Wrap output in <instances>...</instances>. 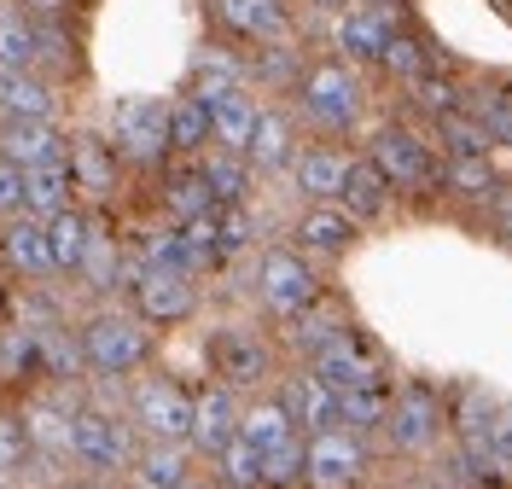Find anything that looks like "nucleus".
Wrapping results in <instances>:
<instances>
[{"label":"nucleus","instance_id":"f257e3e1","mask_svg":"<svg viewBox=\"0 0 512 489\" xmlns=\"http://www.w3.org/2000/svg\"><path fill=\"white\" fill-rule=\"evenodd\" d=\"M76 356L99 379H128L152 361V326L128 309H94L76 332Z\"/></svg>","mask_w":512,"mask_h":489},{"label":"nucleus","instance_id":"f03ea898","mask_svg":"<svg viewBox=\"0 0 512 489\" xmlns=\"http://www.w3.org/2000/svg\"><path fill=\"white\" fill-rule=\"evenodd\" d=\"M134 431L128 420H117L111 408H70V431H64V460H76L94 484L105 478H117L128 472V460H134Z\"/></svg>","mask_w":512,"mask_h":489},{"label":"nucleus","instance_id":"7ed1b4c3","mask_svg":"<svg viewBox=\"0 0 512 489\" xmlns=\"http://www.w3.org/2000/svg\"><path fill=\"white\" fill-rule=\"evenodd\" d=\"M297 111L326 134H350L361 123V111H367V88H361V76L350 65L326 59V65H309L297 76Z\"/></svg>","mask_w":512,"mask_h":489},{"label":"nucleus","instance_id":"20e7f679","mask_svg":"<svg viewBox=\"0 0 512 489\" xmlns=\"http://www.w3.org/2000/svg\"><path fill=\"white\" fill-rule=\"evenodd\" d=\"M192 425V391H181L169 373H152L128 391V431L140 443H187Z\"/></svg>","mask_w":512,"mask_h":489},{"label":"nucleus","instance_id":"39448f33","mask_svg":"<svg viewBox=\"0 0 512 489\" xmlns=\"http://www.w3.org/2000/svg\"><path fill=\"white\" fill-rule=\"evenodd\" d=\"M256 297L280 315V321H297V315H309L320 303V274L315 262L303 257V251H268V257L256 262Z\"/></svg>","mask_w":512,"mask_h":489},{"label":"nucleus","instance_id":"423d86ee","mask_svg":"<svg viewBox=\"0 0 512 489\" xmlns=\"http://www.w3.org/2000/svg\"><path fill=\"white\" fill-rule=\"evenodd\" d=\"M111 158H128V163L169 158V99H117V111H111Z\"/></svg>","mask_w":512,"mask_h":489},{"label":"nucleus","instance_id":"0eeeda50","mask_svg":"<svg viewBox=\"0 0 512 489\" xmlns=\"http://www.w3.org/2000/svg\"><path fill=\"white\" fill-rule=\"evenodd\" d=\"M367 466H373V449H367V437H355V431H320V437H303V484L315 489H355L367 478Z\"/></svg>","mask_w":512,"mask_h":489},{"label":"nucleus","instance_id":"6e6552de","mask_svg":"<svg viewBox=\"0 0 512 489\" xmlns=\"http://www.w3.org/2000/svg\"><path fill=\"white\" fill-rule=\"evenodd\" d=\"M210 367H216V385L227 391H256V385H268L274 379V350L256 338L251 326H222V332H210Z\"/></svg>","mask_w":512,"mask_h":489},{"label":"nucleus","instance_id":"1a4fd4ad","mask_svg":"<svg viewBox=\"0 0 512 489\" xmlns=\"http://www.w3.org/2000/svg\"><path fill=\"white\" fill-rule=\"evenodd\" d=\"M379 437L390 443V455H425V449L443 437V402H437L431 391H419V385L396 391L390 408H384Z\"/></svg>","mask_w":512,"mask_h":489},{"label":"nucleus","instance_id":"9d476101","mask_svg":"<svg viewBox=\"0 0 512 489\" xmlns=\"http://www.w3.org/2000/svg\"><path fill=\"white\" fill-rule=\"evenodd\" d=\"M367 163L384 175V187H431V181H437L431 146H425L414 129H402V123H384V129L367 140Z\"/></svg>","mask_w":512,"mask_h":489},{"label":"nucleus","instance_id":"9b49d317","mask_svg":"<svg viewBox=\"0 0 512 489\" xmlns=\"http://www.w3.org/2000/svg\"><path fill=\"white\" fill-rule=\"evenodd\" d=\"M134 315L146 326H181L198 315V286L192 274H175V268H134Z\"/></svg>","mask_w":512,"mask_h":489},{"label":"nucleus","instance_id":"f8f14e48","mask_svg":"<svg viewBox=\"0 0 512 489\" xmlns=\"http://www.w3.org/2000/svg\"><path fill=\"white\" fill-rule=\"evenodd\" d=\"M192 105L204 111V123H210V140L233 152V158H245V146H251V129H256V94L251 88H204V94H192Z\"/></svg>","mask_w":512,"mask_h":489},{"label":"nucleus","instance_id":"ddd939ff","mask_svg":"<svg viewBox=\"0 0 512 489\" xmlns=\"http://www.w3.org/2000/svg\"><path fill=\"white\" fill-rule=\"evenodd\" d=\"M233 437H239V396L227 385H204L192 396V425H187L192 460H216Z\"/></svg>","mask_w":512,"mask_h":489},{"label":"nucleus","instance_id":"4468645a","mask_svg":"<svg viewBox=\"0 0 512 489\" xmlns=\"http://www.w3.org/2000/svg\"><path fill=\"white\" fill-rule=\"evenodd\" d=\"M309 373H315L320 385L332 396H350V391H373V385H390L384 379V367H379V356L361 344V338H344V344H332V350H320L315 361H309Z\"/></svg>","mask_w":512,"mask_h":489},{"label":"nucleus","instance_id":"2eb2a0df","mask_svg":"<svg viewBox=\"0 0 512 489\" xmlns=\"http://www.w3.org/2000/svg\"><path fill=\"white\" fill-rule=\"evenodd\" d=\"M274 396H280V408L291 414V425H297V437H320V431H338V396L320 385L309 367H297V373H286L280 385H274Z\"/></svg>","mask_w":512,"mask_h":489},{"label":"nucleus","instance_id":"dca6fc26","mask_svg":"<svg viewBox=\"0 0 512 489\" xmlns=\"http://www.w3.org/2000/svg\"><path fill=\"white\" fill-rule=\"evenodd\" d=\"M396 30H402L396 12H373V6H344V12L332 18V41H338V53H350V70L379 65Z\"/></svg>","mask_w":512,"mask_h":489},{"label":"nucleus","instance_id":"f3484780","mask_svg":"<svg viewBox=\"0 0 512 489\" xmlns=\"http://www.w3.org/2000/svg\"><path fill=\"white\" fill-rule=\"evenodd\" d=\"M291 239H297L303 257H344L355 239H361V222H350L338 204H309V210L297 216Z\"/></svg>","mask_w":512,"mask_h":489},{"label":"nucleus","instance_id":"a211bd4d","mask_svg":"<svg viewBox=\"0 0 512 489\" xmlns=\"http://www.w3.org/2000/svg\"><path fill=\"white\" fill-rule=\"evenodd\" d=\"M239 443L256 449V460L274 455V449H286V443H297V425H291V414L280 408L274 391H256L251 402H239Z\"/></svg>","mask_w":512,"mask_h":489},{"label":"nucleus","instance_id":"6ab92c4d","mask_svg":"<svg viewBox=\"0 0 512 489\" xmlns=\"http://www.w3.org/2000/svg\"><path fill=\"white\" fill-rule=\"evenodd\" d=\"M344 169H350V152H338V146H297V158H291V187L309 198V204H338Z\"/></svg>","mask_w":512,"mask_h":489},{"label":"nucleus","instance_id":"aec40b11","mask_svg":"<svg viewBox=\"0 0 512 489\" xmlns=\"http://www.w3.org/2000/svg\"><path fill=\"white\" fill-rule=\"evenodd\" d=\"M64 140L53 123H0V163L12 169H47V163H64Z\"/></svg>","mask_w":512,"mask_h":489},{"label":"nucleus","instance_id":"412c9836","mask_svg":"<svg viewBox=\"0 0 512 489\" xmlns=\"http://www.w3.org/2000/svg\"><path fill=\"white\" fill-rule=\"evenodd\" d=\"M134 489H192V449L187 443H140L128 460Z\"/></svg>","mask_w":512,"mask_h":489},{"label":"nucleus","instance_id":"4be33fe9","mask_svg":"<svg viewBox=\"0 0 512 489\" xmlns=\"http://www.w3.org/2000/svg\"><path fill=\"white\" fill-rule=\"evenodd\" d=\"M59 94L35 70H6L0 76V123H53Z\"/></svg>","mask_w":512,"mask_h":489},{"label":"nucleus","instance_id":"5701e85b","mask_svg":"<svg viewBox=\"0 0 512 489\" xmlns=\"http://www.w3.org/2000/svg\"><path fill=\"white\" fill-rule=\"evenodd\" d=\"M94 251V222L70 204L59 216H47V257H53V274H82V262Z\"/></svg>","mask_w":512,"mask_h":489},{"label":"nucleus","instance_id":"b1692460","mask_svg":"<svg viewBox=\"0 0 512 489\" xmlns=\"http://www.w3.org/2000/svg\"><path fill=\"white\" fill-rule=\"evenodd\" d=\"M0 257L12 262L18 274H30V280L53 274V257H47V222H35V216L18 210V216L0 228Z\"/></svg>","mask_w":512,"mask_h":489},{"label":"nucleus","instance_id":"393cba45","mask_svg":"<svg viewBox=\"0 0 512 489\" xmlns=\"http://www.w3.org/2000/svg\"><path fill=\"white\" fill-rule=\"evenodd\" d=\"M338 210H344L350 222H379L384 210H390V187H384V175L367 158H350L344 187H338Z\"/></svg>","mask_w":512,"mask_h":489},{"label":"nucleus","instance_id":"a878e982","mask_svg":"<svg viewBox=\"0 0 512 489\" xmlns=\"http://www.w3.org/2000/svg\"><path fill=\"white\" fill-rule=\"evenodd\" d=\"M297 158V123H291L286 111H256V129H251V146H245V163L256 169H291Z\"/></svg>","mask_w":512,"mask_h":489},{"label":"nucleus","instance_id":"bb28decb","mask_svg":"<svg viewBox=\"0 0 512 489\" xmlns=\"http://www.w3.org/2000/svg\"><path fill=\"white\" fill-rule=\"evenodd\" d=\"M198 181H204V193L216 198V204H245L251 198V163L245 158H233V152H198Z\"/></svg>","mask_w":512,"mask_h":489},{"label":"nucleus","instance_id":"cd10ccee","mask_svg":"<svg viewBox=\"0 0 512 489\" xmlns=\"http://www.w3.org/2000/svg\"><path fill=\"white\" fill-rule=\"evenodd\" d=\"M70 198H76L70 163H47V169H30V175H24V216H35V222L70 210Z\"/></svg>","mask_w":512,"mask_h":489},{"label":"nucleus","instance_id":"c85d7f7f","mask_svg":"<svg viewBox=\"0 0 512 489\" xmlns=\"http://www.w3.org/2000/svg\"><path fill=\"white\" fill-rule=\"evenodd\" d=\"M350 332H355V326L344 321L338 309H326V303H315L309 315H297V321H291V350H297L303 361H315L320 350H332V344H344Z\"/></svg>","mask_w":512,"mask_h":489},{"label":"nucleus","instance_id":"c756f323","mask_svg":"<svg viewBox=\"0 0 512 489\" xmlns=\"http://www.w3.org/2000/svg\"><path fill=\"white\" fill-rule=\"evenodd\" d=\"M216 12H222L227 30L251 35V41H274L286 30V6L280 0H216Z\"/></svg>","mask_w":512,"mask_h":489},{"label":"nucleus","instance_id":"7c9ffc66","mask_svg":"<svg viewBox=\"0 0 512 489\" xmlns=\"http://www.w3.org/2000/svg\"><path fill=\"white\" fill-rule=\"evenodd\" d=\"M0 70H35V18L18 0H0Z\"/></svg>","mask_w":512,"mask_h":489},{"label":"nucleus","instance_id":"2f4dec72","mask_svg":"<svg viewBox=\"0 0 512 489\" xmlns=\"http://www.w3.org/2000/svg\"><path fill=\"white\" fill-rule=\"evenodd\" d=\"M437 181H443L448 193H460V198H489L495 193V169H489V158H443Z\"/></svg>","mask_w":512,"mask_h":489},{"label":"nucleus","instance_id":"473e14b6","mask_svg":"<svg viewBox=\"0 0 512 489\" xmlns=\"http://www.w3.org/2000/svg\"><path fill=\"white\" fill-rule=\"evenodd\" d=\"M169 152H210V123H204V111L192 105V99H175L169 105Z\"/></svg>","mask_w":512,"mask_h":489},{"label":"nucleus","instance_id":"72a5a7b5","mask_svg":"<svg viewBox=\"0 0 512 489\" xmlns=\"http://www.w3.org/2000/svg\"><path fill=\"white\" fill-rule=\"evenodd\" d=\"M163 198H169V210H175L181 222H198V216H210V210H216V198L204 193L198 169H175V175L163 181Z\"/></svg>","mask_w":512,"mask_h":489},{"label":"nucleus","instance_id":"f704fd0d","mask_svg":"<svg viewBox=\"0 0 512 489\" xmlns=\"http://www.w3.org/2000/svg\"><path fill=\"white\" fill-rule=\"evenodd\" d=\"M140 268H175V274H192L187 268V245H181V228L140 233ZM192 280H198V274H192Z\"/></svg>","mask_w":512,"mask_h":489},{"label":"nucleus","instance_id":"c9c22d12","mask_svg":"<svg viewBox=\"0 0 512 489\" xmlns=\"http://www.w3.org/2000/svg\"><path fill=\"white\" fill-rule=\"evenodd\" d=\"M437 129H443L448 158H489V146H495V140H489V129H483L478 117H460V111H454V117H443Z\"/></svg>","mask_w":512,"mask_h":489},{"label":"nucleus","instance_id":"e433bc0d","mask_svg":"<svg viewBox=\"0 0 512 489\" xmlns=\"http://www.w3.org/2000/svg\"><path fill=\"white\" fill-rule=\"evenodd\" d=\"M24 466H30V431H24V414H0V484H18Z\"/></svg>","mask_w":512,"mask_h":489},{"label":"nucleus","instance_id":"4c0bfd02","mask_svg":"<svg viewBox=\"0 0 512 489\" xmlns=\"http://www.w3.org/2000/svg\"><path fill=\"white\" fill-rule=\"evenodd\" d=\"M216 472L227 478V489H262V460H256V449H245L239 437L216 455Z\"/></svg>","mask_w":512,"mask_h":489},{"label":"nucleus","instance_id":"58836bf2","mask_svg":"<svg viewBox=\"0 0 512 489\" xmlns=\"http://www.w3.org/2000/svg\"><path fill=\"white\" fill-rule=\"evenodd\" d=\"M192 82H198L192 94H204V88H245V70L233 65L222 47H210V53H198V59H192Z\"/></svg>","mask_w":512,"mask_h":489},{"label":"nucleus","instance_id":"ea45409f","mask_svg":"<svg viewBox=\"0 0 512 489\" xmlns=\"http://www.w3.org/2000/svg\"><path fill=\"white\" fill-rule=\"evenodd\" d=\"M466 449H483V455L495 460L501 472H512V408H495V414H489V425H483Z\"/></svg>","mask_w":512,"mask_h":489},{"label":"nucleus","instance_id":"a19ab883","mask_svg":"<svg viewBox=\"0 0 512 489\" xmlns=\"http://www.w3.org/2000/svg\"><path fill=\"white\" fill-rule=\"evenodd\" d=\"M210 222H216V251H222V257L227 251H245V245L256 239V222L245 216V204H216Z\"/></svg>","mask_w":512,"mask_h":489},{"label":"nucleus","instance_id":"79ce46f5","mask_svg":"<svg viewBox=\"0 0 512 489\" xmlns=\"http://www.w3.org/2000/svg\"><path fill=\"white\" fill-rule=\"evenodd\" d=\"M408 88H414L419 111H431L437 123H443V117H454V111H460V88H454L448 76H431V70H425V76H419V82H408Z\"/></svg>","mask_w":512,"mask_h":489},{"label":"nucleus","instance_id":"37998d69","mask_svg":"<svg viewBox=\"0 0 512 489\" xmlns=\"http://www.w3.org/2000/svg\"><path fill=\"white\" fill-rule=\"evenodd\" d=\"M291 484H303V437L262 455V489H291Z\"/></svg>","mask_w":512,"mask_h":489},{"label":"nucleus","instance_id":"c03bdc74","mask_svg":"<svg viewBox=\"0 0 512 489\" xmlns=\"http://www.w3.org/2000/svg\"><path fill=\"white\" fill-rule=\"evenodd\" d=\"M379 65H390L396 70V76H408V82H419V76H425V70H431V59H425V47H419L414 35H390V47H384V59Z\"/></svg>","mask_w":512,"mask_h":489},{"label":"nucleus","instance_id":"a18cd8bd","mask_svg":"<svg viewBox=\"0 0 512 489\" xmlns=\"http://www.w3.org/2000/svg\"><path fill=\"white\" fill-rule=\"evenodd\" d=\"M478 123L489 129L495 146H507L512 152V99H489V105H478Z\"/></svg>","mask_w":512,"mask_h":489},{"label":"nucleus","instance_id":"49530a36","mask_svg":"<svg viewBox=\"0 0 512 489\" xmlns=\"http://www.w3.org/2000/svg\"><path fill=\"white\" fill-rule=\"evenodd\" d=\"M24 210V169L0 163V216H18Z\"/></svg>","mask_w":512,"mask_h":489},{"label":"nucleus","instance_id":"de8ad7c7","mask_svg":"<svg viewBox=\"0 0 512 489\" xmlns=\"http://www.w3.org/2000/svg\"><path fill=\"white\" fill-rule=\"evenodd\" d=\"M24 6H35V12H47V18H53V12H64V0H24Z\"/></svg>","mask_w":512,"mask_h":489},{"label":"nucleus","instance_id":"09e8293b","mask_svg":"<svg viewBox=\"0 0 512 489\" xmlns=\"http://www.w3.org/2000/svg\"><path fill=\"white\" fill-rule=\"evenodd\" d=\"M0 489H18V484H0Z\"/></svg>","mask_w":512,"mask_h":489},{"label":"nucleus","instance_id":"8fccbe9b","mask_svg":"<svg viewBox=\"0 0 512 489\" xmlns=\"http://www.w3.org/2000/svg\"><path fill=\"white\" fill-rule=\"evenodd\" d=\"M355 6H367V0H355Z\"/></svg>","mask_w":512,"mask_h":489},{"label":"nucleus","instance_id":"3c124183","mask_svg":"<svg viewBox=\"0 0 512 489\" xmlns=\"http://www.w3.org/2000/svg\"><path fill=\"white\" fill-rule=\"evenodd\" d=\"M0 76H6V70H0Z\"/></svg>","mask_w":512,"mask_h":489}]
</instances>
